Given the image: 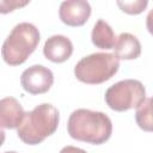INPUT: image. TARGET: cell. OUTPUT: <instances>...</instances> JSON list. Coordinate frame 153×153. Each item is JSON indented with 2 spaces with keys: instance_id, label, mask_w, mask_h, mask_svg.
<instances>
[{
  "instance_id": "6da1fadb",
  "label": "cell",
  "mask_w": 153,
  "mask_h": 153,
  "mask_svg": "<svg viewBox=\"0 0 153 153\" xmlns=\"http://www.w3.org/2000/svg\"><path fill=\"white\" fill-rule=\"evenodd\" d=\"M67 131L74 140L92 145H102L110 139L112 134V123L110 117L102 111L76 109L68 118Z\"/></svg>"
},
{
  "instance_id": "7a4b0ae2",
  "label": "cell",
  "mask_w": 153,
  "mask_h": 153,
  "mask_svg": "<svg viewBox=\"0 0 153 153\" xmlns=\"http://www.w3.org/2000/svg\"><path fill=\"white\" fill-rule=\"evenodd\" d=\"M59 121V110L49 103H42L25 112L17 135L26 145H38L56 131Z\"/></svg>"
},
{
  "instance_id": "3957f363",
  "label": "cell",
  "mask_w": 153,
  "mask_h": 153,
  "mask_svg": "<svg viewBox=\"0 0 153 153\" xmlns=\"http://www.w3.org/2000/svg\"><path fill=\"white\" fill-rule=\"evenodd\" d=\"M41 36L38 29L27 22L17 24L2 43V60L10 66H19L36 50Z\"/></svg>"
},
{
  "instance_id": "277c9868",
  "label": "cell",
  "mask_w": 153,
  "mask_h": 153,
  "mask_svg": "<svg viewBox=\"0 0 153 153\" xmlns=\"http://www.w3.org/2000/svg\"><path fill=\"white\" fill-rule=\"evenodd\" d=\"M120 68V59L111 53H93L81 60L74 67L75 78L88 85H97L111 79Z\"/></svg>"
},
{
  "instance_id": "5b68a950",
  "label": "cell",
  "mask_w": 153,
  "mask_h": 153,
  "mask_svg": "<svg viewBox=\"0 0 153 153\" xmlns=\"http://www.w3.org/2000/svg\"><path fill=\"white\" fill-rule=\"evenodd\" d=\"M106 105L114 111L139 108L146 100V88L140 80L124 79L111 85L104 96Z\"/></svg>"
},
{
  "instance_id": "8992f818",
  "label": "cell",
  "mask_w": 153,
  "mask_h": 153,
  "mask_svg": "<svg viewBox=\"0 0 153 153\" xmlns=\"http://www.w3.org/2000/svg\"><path fill=\"white\" fill-rule=\"evenodd\" d=\"M53 84V72L42 65H33L26 68L20 75V85L23 90L31 94L45 93L50 90Z\"/></svg>"
},
{
  "instance_id": "52a82bcc",
  "label": "cell",
  "mask_w": 153,
  "mask_h": 153,
  "mask_svg": "<svg viewBox=\"0 0 153 153\" xmlns=\"http://www.w3.org/2000/svg\"><path fill=\"white\" fill-rule=\"evenodd\" d=\"M91 5L85 0H68L60 5L59 17L68 26H81L91 16Z\"/></svg>"
},
{
  "instance_id": "ba28073f",
  "label": "cell",
  "mask_w": 153,
  "mask_h": 153,
  "mask_svg": "<svg viewBox=\"0 0 153 153\" xmlns=\"http://www.w3.org/2000/svg\"><path fill=\"white\" fill-rule=\"evenodd\" d=\"M43 54L45 59H48L51 62H65L73 54V43L68 37L63 35L50 36L44 43Z\"/></svg>"
},
{
  "instance_id": "9c48e42d",
  "label": "cell",
  "mask_w": 153,
  "mask_h": 153,
  "mask_svg": "<svg viewBox=\"0 0 153 153\" xmlns=\"http://www.w3.org/2000/svg\"><path fill=\"white\" fill-rule=\"evenodd\" d=\"M25 111L20 103L13 97L0 100V126L2 129H16L23 122Z\"/></svg>"
},
{
  "instance_id": "30bf717a",
  "label": "cell",
  "mask_w": 153,
  "mask_h": 153,
  "mask_svg": "<svg viewBox=\"0 0 153 153\" xmlns=\"http://www.w3.org/2000/svg\"><path fill=\"white\" fill-rule=\"evenodd\" d=\"M115 55L122 60H135L141 54V43L136 36L129 32H122L114 47Z\"/></svg>"
},
{
  "instance_id": "8fae6325",
  "label": "cell",
  "mask_w": 153,
  "mask_h": 153,
  "mask_svg": "<svg viewBox=\"0 0 153 153\" xmlns=\"http://www.w3.org/2000/svg\"><path fill=\"white\" fill-rule=\"evenodd\" d=\"M117 37L115 36V32L112 27L103 19H98L92 29L91 32V41L93 45H96L99 49H114Z\"/></svg>"
},
{
  "instance_id": "7c38bea8",
  "label": "cell",
  "mask_w": 153,
  "mask_h": 153,
  "mask_svg": "<svg viewBox=\"0 0 153 153\" xmlns=\"http://www.w3.org/2000/svg\"><path fill=\"white\" fill-rule=\"evenodd\" d=\"M137 126L145 131H153V97L147 98L135 112Z\"/></svg>"
},
{
  "instance_id": "4fadbf2b",
  "label": "cell",
  "mask_w": 153,
  "mask_h": 153,
  "mask_svg": "<svg viewBox=\"0 0 153 153\" xmlns=\"http://www.w3.org/2000/svg\"><path fill=\"white\" fill-rule=\"evenodd\" d=\"M148 5L147 0H135V1H117V6L128 14H139Z\"/></svg>"
},
{
  "instance_id": "5bb4252c",
  "label": "cell",
  "mask_w": 153,
  "mask_h": 153,
  "mask_svg": "<svg viewBox=\"0 0 153 153\" xmlns=\"http://www.w3.org/2000/svg\"><path fill=\"white\" fill-rule=\"evenodd\" d=\"M2 4H5V5H8V7L7 8H5V10H2L1 11V13H7V12H11V11H13L16 7H20V6H24V5H26L27 4V1H25V2H18V1H10V2H7V1H1Z\"/></svg>"
},
{
  "instance_id": "9a60e30c",
  "label": "cell",
  "mask_w": 153,
  "mask_h": 153,
  "mask_svg": "<svg viewBox=\"0 0 153 153\" xmlns=\"http://www.w3.org/2000/svg\"><path fill=\"white\" fill-rule=\"evenodd\" d=\"M60 153H87V152L79 147H75V146H65L60 151Z\"/></svg>"
},
{
  "instance_id": "2e32d148",
  "label": "cell",
  "mask_w": 153,
  "mask_h": 153,
  "mask_svg": "<svg viewBox=\"0 0 153 153\" xmlns=\"http://www.w3.org/2000/svg\"><path fill=\"white\" fill-rule=\"evenodd\" d=\"M146 26H147V30L148 32L153 36V8L148 12L147 14V18H146Z\"/></svg>"
},
{
  "instance_id": "e0dca14e",
  "label": "cell",
  "mask_w": 153,
  "mask_h": 153,
  "mask_svg": "<svg viewBox=\"0 0 153 153\" xmlns=\"http://www.w3.org/2000/svg\"><path fill=\"white\" fill-rule=\"evenodd\" d=\"M4 153H18V152H14V151H8V152H4Z\"/></svg>"
}]
</instances>
